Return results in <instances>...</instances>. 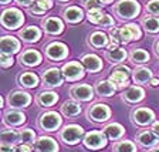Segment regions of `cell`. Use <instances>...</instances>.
<instances>
[{"mask_svg": "<svg viewBox=\"0 0 159 152\" xmlns=\"http://www.w3.org/2000/svg\"><path fill=\"white\" fill-rule=\"evenodd\" d=\"M115 85L109 80H99L97 83V93L101 97H111L115 93Z\"/></svg>", "mask_w": 159, "mask_h": 152, "instance_id": "obj_28", "label": "cell"}, {"mask_svg": "<svg viewBox=\"0 0 159 152\" xmlns=\"http://www.w3.org/2000/svg\"><path fill=\"white\" fill-rule=\"evenodd\" d=\"M0 152H16V148H14L13 145L2 144V145H0Z\"/></svg>", "mask_w": 159, "mask_h": 152, "instance_id": "obj_45", "label": "cell"}, {"mask_svg": "<svg viewBox=\"0 0 159 152\" xmlns=\"http://www.w3.org/2000/svg\"><path fill=\"white\" fill-rule=\"evenodd\" d=\"M20 61L24 66L29 67H34L39 66L41 63V54L37 51V50H26L21 56H20Z\"/></svg>", "mask_w": 159, "mask_h": 152, "instance_id": "obj_19", "label": "cell"}, {"mask_svg": "<svg viewBox=\"0 0 159 152\" xmlns=\"http://www.w3.org/2000/svg\"><path fill=\"white\" fill-rule=\"evenodd\" d=\"M37 152H58V144L50 136H40L34 144Z\"/></svg>", "mask_w": 159, "mask_h": 152, "instance_id": "obj_15", "label": "cell"}, {"mask_svg": "<svg viewBox=\"0 0 159 152\" xmlns=\"http://www.w3.org/2000/svg\"><path fill=\"white\" fill-rule=\"evenodd\" d=\"M83 136H84L83 127L75 125V124L64 127L61 129V132H60V138L63 139V142L67 144V145H75L83 139Z\"/></svg>", "mask_w": 159, "mask_h": 152, "instance_id": "obj_2", "label": "cell"}, {"mask_svg": "<svg viewBox=\"0 0 159 152\" xmlns=\"http://www.w3.org/2000/svg\"><path fill=\"white\" fill-rule=\"evenodd\" d=\"M129 73H131V70L128 67H118L116 70H114L111 76H109V81L115 85V88H125L126 85L129 84Z\"/></svg>", "mask_w": 159, "mask_h": 152, "instance_id": "obj_6", "label": "cell"}, {"mask_svg": "<svg viewBox=\"0 0 159 152\" xmlns=\"http://www.w3.org/2000/svg\"><path fill=\"white\" fill-rule=\"evenodd\" d=\"M99 26H102V27H111V26H114V19L109 16V14H105V16H104V19L101 20Z\"/></svg>", "mask_w": 159, "mask_h": 152, "instance_id": "obj_43", "label": "cell"}, {"mask_svg": "<svg viewBox=\"0 0 159 152\" xmlns=\"http://www.w3.org/2000/svg\"><path fill=\"white\" fill-rule=\"evenodd\" d=\"M136 141L139 142V145L145 146V148H152L158 142V136L152 131H142L136 135Z\"/></svg>", "mask_w": 159, "mask_h": 152, "instance_id": "obj_21", "label": "cell"}, {"mask_svg": "<svg viewBox=\"0 0 159 152\" xmlns=\"http://www.w3.org/2000/svg\"><path fill=\"white\" fill-rule=\"evenodd\" d=\"M83 17H84V13L80 7L71 6L64 10V19H66L68 23H78V21L83 20Z\"/></svg>", "mask_w": 159, "mask_h": 152, "instance_id": "obj_27", "label": "cell"}, {"mask_svg": "<svg viewBox=\"0 0 159 152\" xmlns=\"http://www.w3.org/2000/svg\"><path fill=\"white\" fill-rule=\"evenodd\" d=\"M104 132H105L107 138L112 139V141H116V139H119L124 135L125 129H124V127L121 125V124L112 122V124H108V125L104 128Z\"/></svg>", "mask_w": 159, "mask_h": 152, "instance_id": "obj_24", "label": "cell"}, {"mask_svg": "<svg viewBox=\"0 0 159 152\" xmlns=\"http://www.w3.org/2000/svg\"><path fill=\"white\" fill-rule=\"evenodd\" d=\"M24 121H26V115L20 111H7L4 114V124L9 127L21 125Z\"/></svg>", "mask_w": 159, "mask_h": 152, "instance_id": "obj_22", "label": "cell"}, {"mask_svg": "<svg viewBox=\"0 0 159 152\" xmlns=\"http://www.w3.org/2000/svg\"><path fill=\"white\" fill-rule=\"evenodd\" d=\"M46 54L50 60H63L68 54V48H67L66 44L53 41L46 47Z\"/></svg>", "mask_w": 159, "mask_h": 152, "instance_id": "obj_11", "label": "cell"}, {"mask_svg": "<svg viewBox=\"0 0 159 152\" xmlns=\"http://www.w3.org/2000/svg\"><path fill=\"white\" fill-rule=\"evenodd\" d=\"M0 66L3 67V68L13 66V57H11V54H4V53L0 54Z\"/></svg>", "mask_w": 159, "mask_h": 152, "instance_id": "obj_40", "label": "cell"}, {"mask_svg": "<svg viewBox=\"0 0 159 152\" xmlns=\"http://www.w3.org/2000/svg\"><path fill=\"white\" fill-rule=\"evenodd\" d=\"M30 103H31V97L29 93H24V91H14L9 95V104L10 107H14V108H24Z\"/></svg>", "mask_w": 159, "mask_h": 152, "instance_id": "obj_14", "label": "cell"}, {"mask_svg": "<svg viewBox=\"0 0 159 152\" xmlns=\"http://www.w3.org/2000/svg\"><path fill=\"white\" fill-rule=\"evenodd\" d=\"M31 13H33V14H44V13H46V12H44V10L41 9V7H40V6H37V4H34V6L31 7Z\"/></svg>", "mask_w": 159, "mask_h": 152, "instance_id": "obj_46", "label": "cell"}, {"mask_svg": "<svg viewBox=\"0 0 159 152\" xmlns=\"http://www.w3.org/2000/svg\"><path fill=\"white\" fill-rule=\"evenodd\" d=\"M9 2H11V0H0V3H2V4H7Z\"/></svg>", "mask_w": 159, "mask_h": 152, "instance_id": "obj_53", "label": "cell"}, {"mask_svg": "<svg viewBox=\"0 0 159 152\" xmlns=\"http://www.w3.org/2000/svg\"><path fill=\"white\" fill-rule=\"evenodd\" d=\"M155 50H156V54L159 56V40L156 41V44H155Z\"/></svg>", "mask_w": 159, "mask_h": 152, "instance_id": "obj_51", "label": "cell"}, {"mask_svg": "<svg viewBox=\"0 0 159 152\" xmlns=\"http://www.w3.org/2000/svg\"><path fill=\"white\" fill-rule=\"evenodd\" d=\"M20 37H21L23 41H26V43H36V41H39V40L41 39V30H40L39 27L29 26L20 31Z\"/></svg>", "mask_w": 159, "mask_h": 152, "instance_id": "obj_20", "label": "cell"}, {"mask_svg": "<svg viewBox=\"0 0 159 152\" xmlns=\"http://www.w3.org/2000/svg\"><path fill=\"white\" fill-rule=\"evenodd\" d=\"M114 152H136V145L131 141H119L114 145Z\"/></svg>", "mask_w": 159, "mask_h": 152, "instance_id": "obj_36", "label": "cell"}, {"mask_svg": "<svg viewBox=\"0 0 159 152\" xmlns=\"http://www.w3.org/2000/svg\"><path fill=\"white\" fill-rule=\"evenodd\" d=\"M0 139H2V144L13 145L19 141V132L14 131V129H3L2 134H0Z\"/></svg>", "mask_w": 159, "mask_h": 152, "instance_id": "obj_33", "label": "cell"}, {"mask_svg": "<svg viewBox=\"0 0 159 152\" xmlns=\"http://www.w3.org/2000/svg\"><path fill=\"white\" fill-rule=\"evenodd\" d=\"M19 83H20V85L26 87V88H36L39 85V77L34 73L26 71V73H23L19 77Z\"/></svg>", "mask_w": 159, "mask_h": 152, "instance_id": "obj_31", "label": "cell"}, {"mask_svg": "<svg viewBox=\"0 0 159 152\" xmlns=\"http://www.w3.org/2000/svg\"><path fill=\"white\" fill-rule=\"evenodd\" d=\"M87 16H88V20L91 21V23L99 24V23H101V20L104 19V16H105V14L101 12V9H95V10H89Z\"/></svg>", "mask_w": 159, "mask_h": 152, "instance_id": "obj_38", "label": "cell"}, {"mask_svg": "<svg viewBox=\"0 0 159 152\" xmlns=\"http://www.w3.org/2000/svg\"><path fill=\"white\" fill-rule=\"evenodd\" d=\"M58 101V95L53 91H43L37 95V103L41 107H51Z\"/></svg>", "mask_w": 159, "mask_h": 152, "instance_id": "obj_26", "label": "cell"}, {"mask_svg": "<svg viewBox=\"0 0 159 152\" xmlns=\"http://www.w3.org/2000/svg\"><path fill=\"white\" fill-rule=\"evenodd\" d=\"M149 84L152 87H158L159 85V78H152L151 81H149Z\"/></svg>", "mask_w": 159, "mask_h": 152, "instance_id": "obj_49", "label": "cell"}, {"mask_svg": "<svg viewBox=\"0 0 159 152\" xmlns=\"http://www.w3.org/2000/svg\"><path fill=\"white\" fill-rule=\"evenodd\" d=\"M105 56L111 63L118 64L126 58V51L124 48H121V47H118V48H115V50H107Z\"/></svg>", "mask_w": 159, "mask_h": 152, "instance_id": "obj_32", "label": "cell"}, {"mask_svg": "<svg viewBox=\"0 0 159 152\" xmlns=\"http://www.w3.org/2000/svg\"><path fill=\"white\" fill-rule=\"evenodd\" d=\"M34 138H36V134H34L33 129L26 128V129H20L19 131V141L21 144H33Z\"/></svg>", "mask_w": 159, "mask_h": 152, "instance_id": "obj_37", "label": "cell"}, {"mask_svg": "<svg viewBox=\"0 0 159 152\" xmlns=\"http://www.w3.org/2000/svg\"><path fill=\"white\" fill-rule=\"evenodd\" d=\"M151 129H152V132L159 138V121H158V122H153V125H152V128H151Z\"/></svg>", "mask_w": 159, "mask_h": 152, "instance_id": "obj_48", "label": "cell"}, {"mask_svg": "<svg viewBox=\"0 0 159 152\" xmlns=\"http://www.w3.org/2000/svg\"><path fill=\"white\" fill-rule=\"evenodd\" d=\"M142 26L148 33H158L159 31V19L155 16H148L142 20Z\"/></svg>", "mask_w": 159, "mask_h": 152, "instance_id": "obj_34", "label": "cell"}, {"mask_svg": "<svg viewBox=\"0 0 159 152\" xmlns=\"http://www.w3.org/2000/svg\"><path fill=\"white\" fill-rule=\"evenodd\" d=\"M153 119H155V114H153L152 109H149V108H136V109H134L132 121L136 124V125H141V127L149 125Z\"/></svg>", "mask_w": 159, "mask_h": 152, "instance_id": "obj_10", "label": "cell"}, {"mask_svg": "<svg viewBox=\"0 0 159 152\" xmlns=\"http://www.w3.org/2000/svg\"><path fill=\"white\" fill-rule=\"evenodd\" d=\"M0 50L4 54H13L19 53L20 50V41L16 37L11 36H3L0 39Z\"/></svg>", "mask_w": 159, "mask_h": 152, "instance_id": "obj_16", "label": "cell"}, {"mask_svg": "<svg viewBox=\"0 0 159 152\" xmlns=\"http://www.w3.org/2000/svg\"><path fill=\"white\" fill-rule=\"evenodd\" d=\"M61 2H67V0H61Z\"/></svg>", "mask_w": 159, "mask_h": 152, "instance_id": "obj_54", "label": "cell"}, {"mask_svg": "<svg viewBox=\"0 0 159 152\" xmlns=\"http://www.w3.org/2000/svg\"><path fill=\"white\" fill-rule=\"evenodd\" d=\"M36 4L41 7L44 12H47V10H50L53 7V2H51V0H37Z\"/></svg>", "mask_w": 159, "mask_h": 152, "instance_id": "obj_42", "label": "cell"}, {"mask_svg": "<svg viewBox=\"0 0 159 152\" xmlns=\"http://www.w3.org/2000/svg\"><path fill=\"white\" fill-rule=\"evenodd\" d=\"M131 60H132L135 64H142V63H146L149 60V54L142 48H134L132 51H131Z\"/></svg>", "mask_w": 159, "mask_h": 152, "instance_id": "obj_35", "label": "cell"}, {"mask_svg": "<svg viewBox=\"0 0 159 152\" xmlns=\"http://www.w3.org/2000/svg\"><path fill=\"white\" fill-rule=\"evenodd\" d=\"M43 27L46 30V33L57 36V34L63 33L64 24L58 17H47L46 20H43Z\"/></svg>", "mask_w": 159, "mask_h": 152, "instance_id": "obj_17", "label": "cell"}, {"mask_svg": "<svg viewBox=\"0 0 159 152\" xmlns=\"http://www.w3.org/2000/svg\"><path fill=\"white\" fill-rule=\"evenodd\" d=\"M23 13L19 9L11 7V9H6L2 13V24H3V27H6L9 30H14L17 27H20L23 24Z\"/></svg>", "mask_w": 159, "mask_h": 152, "instance_id": "obj_3", "label": "cell"}, {"mask_svg": "<svg viewBox=\"0 0 159 152\" xmlns=\"http://www.w3.org/2000/svg\"><path fill=\"white\" fill-rule=\"evenodd\" d=\"M84 145L88 149H101L107 145V135L102 131H91L84 136Z\"/></svg>", "mask_w": 159, "mask_h": 152, "instance_id": "obj_5", "label": "cell"}, {"mask_svg": "<svg viewBox=\"0 0 159 152\" xmlns=\"http://www.w3.org/2000/svg\"><path fill=\"white\" fill-rule=\"evenodd\" d=\"M16 2H17V4H20V6H24V7L30 6V4L33 3V0H16Z\"/></svg>", "mask_w": 159, "mask_h": 152, "instance_id": "obj_47", "label": "cell"}, {"mask_svg": "<svg viewBox=\"0 0 159 152\" xmlns=\"http://www.w3.org/2000/svg\"><path fill=\"white\" fill-rule=\"evenodd\" d=\"M71 95L78 101H89L94 97V91L88 84H75L71 88Z\"/></svg>", "mask_w": 159, "mask_h": 152, "instance_id": "obj_13", "label": "cell"}, {"mask_svg": "<svg viewBox=\"0 0 159 152\" xmlns=\"http://www.w3.org/2000/svg\"><path fill=\"white\" fill-rule=\"evenodd\" d=\"M89 44L94 48H102V47H108V37L102 31H95L89 36Z\"/></svg>", "mask_w": 159, "mask_h": 152, "instance_id": "obj_30", "label": "cell"}, {"mask_svg": "<svg viewBox=\"0 0 159 152\" xmlns=\"http://www.w3.org/2000/svg\"><path fill=\"white\" fill-rule=\"evenodd\" d=\"M114 12L119 19H134L139 14L141 7L136 0H119L114 7Z\"/></svg>", "mask_w": 159, "mask_h": 152, "instance_id": "obj_1", "label": "cell"}, {"mask_svg": "<svg viewBox=\"0 0 159 152\" xmlns=\"http://www.w3.org/2000/svg\"><path fill=\"white\" fill-rule=\"evenodd\" d=\"M119 33H121V41L122 43H128V41H132V40H139L141 36H142L139 27L134 23L125 24L124 27H121Z\"/></svg>", "mask_w": 159, "mask_h": 152, "instance_id": "obj_12", "label": "cell"}, {"mask_svg": "<svg viewBox=\"0 0 159 152\" xmlns=\"http://www.w3.org/2000/svg\"><path fill=\"white\" fill-rule=\"evenodd\" d=\"M84 6L85 9L89 10H95V9H101V2L99 0H84Z\"/></svg>", "mask_w": 159, "mask_h": 152, "instance_id": "obj_41", "label": "cell"}, {"mask_svg": "<svg viewBox=\"0 0 159 152\" xmlns=\"http://www.w3.org/2000/svg\"><path fill=\"white\" fill-rule=\"evenodd\" d=\"M61 113L64 114L66 117H77L80 113H81V105H80L77 101L74 99H70V101H66L61 107Z\"/></svg>", "mask_w": 159, "mask_h": 152, "instance_id": "obj_29", "label": "cell"}, {"mask_svg": "<svg viewBox=\"0 0 159 152\" xmlns=\"http://www.w3.org/2000/svg\"><path fill=\"white\" fill-rule=\"evenodd\" d=\"M99 2H101L102 4H109V3H112L114 0H99Z\"/></svg>", "mask_w": 159, "mask_h": 152, "instance_id": "obj_50", "label": "cell"}, {"mask_svg": "<svg viewBox=\"0 0 159 152\" xmlns=\"http://www.w3.org/2000/svg\"><path fill=\"white\" fill-rule=\"evenodd\" d=\"M88 118L95 122H104L111 117V109L105 104H95L88 108Z\"/></svg>", "mask_w": 159, "mask_h": 152, "instance_id": "obj_8", "label": "cell"}, {"mask_svg": "<svg viewBox=\"0 0 159 152\" xmlns=\"http://www.w3.org/2000/svg\"><path fill=\"white\" fill-rule=\"evenodd\" d=\"M63 80H64V74L63 71H60L58 68L56 67H51V68L46 70L43 73V83L46 87H60L63 84Z\"/></svg>", "mask_w": 159, "mask_h": 152, "instance_id": "obj_7", "label": "cell"}, {"mask_svg": "<svg viewBox=\"0 0 159 152\" xmlns=\"http://www.w3.org/2000/svg\"><path fill=\"white\" fill-rule=\"evenodd\" d=\"M143 95H145L143 88H141V87H129L124 93L122 98L125 101H128V103H139L143 98Z\"/></svg>", "mask_w": 159, "mask_h": 152, "instance_id": "obj_23", "label": "cell"}, {"mask_svg": "<svg viewBox=\"0 0 159 152\" xmlns=\"http://www.w3.org/2000/svg\"><path fill=\"white\" fill-rule=\"evenodd\" d=\"M146 10L152 16H159V0H151V2H148Z\"/></svg>", "mask_w": 159, "mask_h": 152, "instance_id": "obj_39", "label": "cell"}, {"mask_svg": "<svg viewBox=\"0 0 159 152\" xmlns=\"http://www.w3.org/2000/svg\"><path fill=\"white\" fill-rule=\"evenodd\" d=\"M132 77H134V80H135V83L145 84L152 80V71L149 68H146V67H136V68L134 70Z\"/></svg>", "mask_w": 159, "mask_h": 152, "instance_id": "obj_25", "label": "cell"}, {"mask_svg": "<svg viewBox=\"0 0 159 152\" xmlns=\"http://www.w3.org/2000/svg\"><path fill=\"white\" fill-rule=\"evenodd\" d=\"M16 152H31V146L29 144H20L16 146Z\"/></svg>", "mask_w": 159, "mask_h": 152, "instance_id": "obj_44", "label": "cell"}, {"mask_svg": "<svg viewBox=\"0 0 159 152\" xmlns=\"http://www.w3.org/2000/svg\"><path fill=\"white\" fill-rule=\"evenodd\" d=\"M149 152H159V146H153V148L151 149Z\"/></svg>", "mask_w": 159, "mask_h": 152, "instance_id": "obj_52", "label": "cell"}, {"mask_svg": "<svg viewBox=\"0 0 159 152\" xmlns=\"http://www.w3.org/2000/svg\"><path fill=\"white\" fill-rule=\"evenodd\" d=\"M61 122H63V119H61L60 114L54 113V111L44 113L39 119L40 128L44 129V131H56L61 127Z\"/></svg>", "mask_w": 159, "mask_h": 152, "instance_id": "obj_4", "label": "cell"}, {"mask_svg": "<svg viewBox=\"0 0 159 152\" xmlns=\"http://www.w3.org/2000/svg\"><path fill=\"white\" fill-rule=\"evenodd\" d=\"M63 74L68 81H75L84 77V68L83 64H80L78 61H70L63 67Z\"/></svg>", "mask_w": 159, "mask_h": 152, "instance_id": "obj_9", "label": "cell"}, {"mask_svg": "<svg viewBox=\"0 0 159 152\" xmlns=\"http://www.w3.org/2000/svg\"><path fill=\"white\" fill-rule=\"evenodd\" d=\"M81 63H83V66L85 67L88 71H91V73H97V71H99V70L102 68V61H101V58H99L98 56H95V54H85V56L81 58Z\"/></svg>", "mask_w": 159, "mask_h": 152, "instance_id": "obj_18", "label": "cell"}]
</instances>
